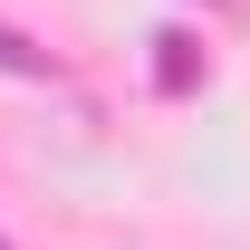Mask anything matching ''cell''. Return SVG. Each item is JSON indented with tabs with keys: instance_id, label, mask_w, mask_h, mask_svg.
<instances>
[{
	"instance_id": "cell-2",
	"label": "cell",
	"mask_w": 250,
	"mask_h": 250,
	"mask_svg": "<svg viewBox=\"0 0 250 250\" xmlns=\"http://www.w3.org/2000/svg\"><path fill=\"white\" fill-rule=\"evenodd\" d=\"M0 67H10V77H48V58H39L20 29H0Z\"/></svg>"
},
{
	"instance_id": "cell-1",
	"label": "cell",
	"mask_w": 250,
	"mask_h": 250,
	"mask_svg": "<svg viewBox=\"0 0 250 250\" xmlns=\"http://www.w3.org/2000/svg\"><path fill=\"white\" fill-rule=\"evenodd\" d=\"M154 87H164V96H192V87H202V48H192L183 29L154 39Z\"/></svg>"
},
{
	"instance_id": "cell-3",
	"label": "cell",
	"mask_w": 250,
	"mask_h": 250,
	"mask_svg": "<svg viewBox=\"0 0 250 250\" xmlns=\"http://www.w3.org/2000/svg\"><path fill=\"white\" fill-rule=\"evenodd\" d=\"M0 250H10V241H0Z\"/></svg>"
}]
</instances>
